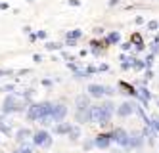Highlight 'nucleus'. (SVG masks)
Segmentation results:
<instances>
[{"label":"nucleus","mask_w":159,"mask_h":153,"mask_svg":"<svg viewBox=\"0 0 159 153\" xmlns=\"http://www.w3.org/2000/svg\"><path fill=\"white\" fill-rule=\"evenodd\" d=\"M52 109H54V105L48 103V101L33 103L31 107H29V119H33V121H42V119H46V117L52 115Z\"/></svg>","instance_id":"obj_1"},{"label":"nucleus","mask_w":159,"mask_h":153,"mask_svg":"<svg viewBox=\"0 0 159 153\" xmlns=\"http://www.w3.org/2000/svg\"><path fill=\"white\" fill-rule=\"evenodd\" d=\"M111 119V111H107L104 105H94L90 107V121L98 124H107Z\"/></svg>","instance_id":"obj_2"},{"label":"nucleus","mask_w":159,"mask_h":153,"mask_svg":"<svg viewBox=\"0 0 159 153\" xmlns=\"http://www.w3.org/2000/svg\"><path fill=\"white\" fill-rule=\"evenodd\" d=\"M33 142H35L39 147H50L52 138H50V134H48L46 130H39V132L35 134V138H33Z\"/></svg>","instance_id":"obj_3"},{"label":"nucleus","mask_w":159,"mask_h":153,"mask_svg":"<svg viewBox=\"0 0 159 153\" xmlns=\"http://www.w3.org/2000/svg\"><path fill=\"white\" fill-rule=\"evenodd\" d=\"M111 140H115L121 146H127L129 144V134H127V130H123V128H115L113 134H111Z\"/></svg>","instance_id":"obj_4"},{"label":"nucleus","mask_w":159,"mask_h":153,"mask_svg":"<svg viewBox=\"0 0 159 153\" xmlns=\"http://www.w3.org/2000/svg\"><path fill=\"white\" fill-rule=\"evenodd\" d=\"M67 115V107L63 103H58V105H54V109H52V119H54V123H60V121H63V117Z\"/></svg>","instance_id":"obj_5"},{"label":"nucleus","mask_w":159,"mask_h":153,"mask_svg":"<svg viewBox=\"0 0 159 153\" xmlns=\"http://www.w3.org/2000/svg\"><path fill=\"white\" fill-rule=\"evenodd\" d=\"M4 113H12V111H17L19 109V103H17V100H16V96H8L6 100H4Z\"/></svg>","instance_id":"obj_6"},{"label":"nucleus","mask_w":159,"mask_h":153,"mask_svg":"<svg viewBox=\"0 0 159 153\" xmlns=\"http://www.w3.org/2000/svg\"><path fill=\"white\" fill-rule=\"evenodd\" d=\"M109 144H111V136H107V134H100V136H96V140H94V146L100 147V149L109 147Z\"/></svg>","instance_id":"obj_7"},{"label":"nucleus","mask_w":159,"mask_h":153,"mask_svg":"<svg viewBox=\"0 0 159 153\" xmlns=\"http://www.w3.org/2000/svg\"><path fill=\"white\" fill-rule=\"evenodd\" d=\"M88 92L92 98H102L106 94V86H100V84H90L88 86Z\"/></svg>","instance_id":"obj_8"},{"label":"nucleus","mask_w":159,"mask_h":153,"mask_svg":"<svg viewBox=\"0 0 159 153\" xmlns=\"http://www.w3.org/2000/svg\"><path fill=\"white\" fill-rule=\"evenodd\" d=\"M132 111H134V105H132V103H129V101H127V103H123L121 107L117 109V113H119L121 117H129Z\"/></svg>","instance_id":"obj_9"},{"label":"nucleus","mask_w":159,"mask_h":153,"mask_svg":"<svg viewBox=\"0 0 159 153\" xmlns=\"http://www.w3.org/2000/svg\"><path fill=\"white\" fill-rule=\"evenodd\" d=\"M90 121V109H79L77 111V123H86Z\"/></svg>","instance_id":"obj_10"},{"label":"nucleus","mask_w":159,"mask_h":153,"mask_svg":"<svg viewBox=\"0 0 159 153\" xmlns=\"http://www.w3.org/2000/svg\"><path fill=\"white\" fill-rule=\"evenodd\" d=\"M29 136H31L29 128H21V130H17V134H16V140H17V142H25Z\"/></svg>","instance_id":"obj_11"},{"label":"nucleus","mask_w":159,"mask_h":153,"mask_svg":"<svg viewBox=\"0 0 159 153\" xmlns=\"http://www.w3.org/2000/svg\"><path fill=\"white\" fill-rule=\"evenodd\" d=\"M142 144V136L140 134H132V136H129V144L127 146H130V147H138Z\"/></svg>","instance_id":"obj_12"},{"label":"nucleus","mask_w":159,"mask_h":153,"mask_svg":"<svg viewBox=\"0 0 159 153\" xmlns=\"http://www.w3.org/2000/svg\"><path fill=\"white\" fill-rule=\"evenodd\" d=\"M69 130H71V124H69V123L58 124V126L54 128V132H56V134H69Z\"/></svg>","instance_id":"obj_13"},{"label":"nucleus","mask_w":159,"mask_h":153,"mask_svg":"<svg viewBox=\"0 0 159 153\" xmlns=\"http://www.w3.org/2000/svg\"><path fill=\"white\" fill-rule=\"evenodd\" d=\"M77 107L79 109H88V98L86 96H79L77 98Z\"/></svg>","instance_id":"obj_14"},{"label":"nucleus","mask_w":159,"mask_h":153,"mask_svg":"<svg viewBox=\"0 0 159 153\" xmlns=\"http://www.w3.org/2000/svg\"><path fill=\"white\" fill-rule=\"evenodd\" d=\"M81 34H83L81 31H71L69 34H67V40H69V44H73V42H75L79 37H81Z\"/></svg>","instance_id":"obj_15"},{"label":"nucleus","mask_w":159,"mask_h":153,"mask_svg":"<svg viewBox=\"0 0 159 153\" xmlns=\"http://www.w3.org/2000/svg\"><path fill=\"white\" fill-rule=\"evenodd\" d=\"M67 136H69L71 140H77L79 136H81V130H79L77 126H71V130H69V134H67Z\"/></svg>","instance_id":"obj_16"},{"label":"nucleus","mask_w":159,"mask_h":153,"mask_svg":"<svg viewBox=\"0 0 159 153\" xmlns=\"http://www.w3.org/2000/svg\"><path fill=\"white\" fill-rule=\"evenodd\" d=\"M109 40H111V42H119V40H121V34H119V33H111V34H109Z\"/></svg>","instance_id":"obj_17"},{"label":"nucleus","mask_w":159,"mask_h":153,"mask_svg":"<svg viewBox=\"0 0 159 153\" xmlns=\"http://www.w3.org/2000/svg\"><path fill=\"white\" fill-rule=\"evenodd\" d=\"M0 130H2L4 134H10V124H6V123L0 121Z\"/></svg>","instance_id":"obj_18"},{"label":"nucleus","mask_w":159,"mask_h":153,"mask_svg":"<svg viewBox=\"0 0 159 153\" xmlns=\"http://www.w3.org/2000/svg\"><path fill=\"white\" fill-rule=\"evenodd\" d=\"M159 25H157V21H150V23H148V29H152V31H155Z\"/></svg>","instance_id":"obj_19"},{"label":"nucleus","mask_w":159,"mask_h":153,"mask_svg":"<svg viewBox=\"0 0 159 153\" xmlns=\"http://www.w3.org/2000/svg\"><path fill=\"white\" fill-rule=\"evenodd\" d=\"M140 92H142V100H144V101L150 100V92H148V90H140Z\"/></svg>","instance_id":"obj_20"},{"label":"nucleus","mask_w":159,"mask_h":153,"mask_svg":"<svg viewBox=\"0 0 159 153\" xmlns=\"http://www.w3.org/2000/svg\"><path fill=\"white\" fill-rule=\"evenodd\" d=\"M46 48H48V50H56V48H60V44H56V42H50V44H46Z\"/></svg>","instance_id":"obj_21"},{"label":"nucleus","mask_w":159,"mask_h":153,"mask_svg":"<svg viewBox=\"0 0 159 153\" xmlns=\"http://www.w3.org/2000/svg\"><path fill=\"white\" fill-rule=\"evenodd\" d=\"M16 153H33V149H31V147H21V149H17Z\"/></svg>","instance_id":"obj_22"},{"label":"nucleus","mask_w":159,"mask_h":153,"mask_svg":"<svg viewBox=\"0 0 159 153\" xmlns=\"http://www.w3.org/2000/svg\"><path fill=\"white\" fill-rule=\"evenodd\" d=\"M12 71H10V69H0V77H6V75H10Z\"/></svg>","instance_id":"obj_23"},{"label":"nucleus","mask_w":159,"mask_h":153,"mask_svg":"<svg viewBox=\"0 0 159 153\" xmlns=\"http://www.w3.org/2000/svg\"><path fill=\"white\" fill-rule=\"evenodd\" d=\"M104 107H106L107 111H111V113H113V105H111V103H104Z\"/></svg>","instance_id":"obj_24"},{"label":"nucleus","mask_w":159,"mask_h":153,"mask_svg":"<svg viewBox=\"0 0 159 153\" xmlns=\"http://www.w3.org/2000/svg\"><path fill=\"white\" fill-rule=\"evenodd\" d=\"M153 124H155V130L159 132V119H155V123H153Z\"/></svg>","instance_id":"obj_25"},{"label":"nucleus","mask_w":159,"mask_h":153,"mask_svg":"<svg viewBox=\"0 0 159 153\" xmlns=\"http://www.w3.org/2000/svg\"><path fill=\"white\" fill-rule=\"evenodd\" d=\"M115 153H123V151H115Z\"/></svg>","instance_id":"obj_26"}]
</instances>
